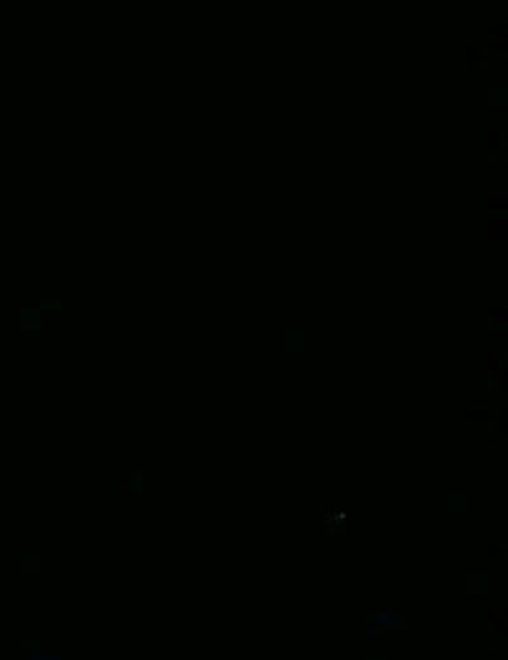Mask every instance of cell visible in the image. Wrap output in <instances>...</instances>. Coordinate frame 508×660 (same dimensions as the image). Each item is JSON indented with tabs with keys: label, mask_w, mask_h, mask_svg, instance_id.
<instances>
[{
	"label": "cell",
	"mask_w": 508,
	"mask_h": 660,
	"mask_svg": "<svg viewBox=\"0 0 508 660\" xmlns=\"http://www.w3.org/2000/svg\"><path fill=\"white\" fill-rule=\"evenodd\" d=\"M363 620H366V632L368 635L402 638L407 632V612L404 609H368Z\"/></svg>",
	"instance_id": "6da1fadb"
},
{
	"label": "cell",
	"mask_w": 508,
	"mask_h": 660,
	"mask_svg": "<svg viewBox=\"0 0 508 660\" xmlns=\"http://www.w3.org/2000/svg\"><path fill=\"white\" fill-rule=\"evenodd\" d=\"M508 115V86L493 84L488 86V120H503Z\"/></svg>",
	"instance_id": "7a4b0ae2"
},
{
	"label": "cell",
	"mask_w": 508,
	"mask_h": 660,
	"mask_svg": "<svg viewBox=\"0 0 508 660\" xmlns=\"http://www.w3.org/2000/svg\"><path fill=\"white\" fill-rule=\"evenodd\" d=\"M122 500L127 508H143V472L135 470L122 485Z\"/></svg>",
	"instance_id": "3957f363"
},
{
	"label": "cell",
	"mask_w": 508,
	"mask_h": 660,
	"mask_svg": "<svg viewBox=\"0 0 508 660\" xmlns=\"http://www.w3.org/2000/svg\"><path fill=\"white\" fill-rule=\"evenodd\" d=\"M447 523H468V493L452 490L447 493Z\"/></svg>",
	"instance_id": "277c9868"
},
{
	"label": "cell",
	"mask_w": 508,
	"mask_h": 660,
	"mask_svg": "<svg viewBox=\"0 0 508 660\" xmlns=\"http://www.w3.org/2000/svg\"><path fill=\"white\" fill-rule=\"evenodd\" d=\"M285 361H305V330H285Z\"/></svg>",
	"instance_id": "5b68a950"
},
{
	"label": "cell",
	"mask_w": 508,
	"mask_h": 660,
	"mask_svg": "<svg viewBox=\"0 0 508 660\" xmlns=\"http://www.w3.org/2000/svg\"><path fill=\"white\" fill-rule=\"evenodd\" d=\"M23 317L36 320V323H46V325H59L61 323V305H41L38 310H26Z\"/></svg>",
	"instance_id": "8992f818"
},
{
	"label": "cell",
	"mask_w": 508,
	"mask_h": 660,
	"mask_svg": "<svg viewBox=\"0 0 508 660\" xmlns=\"http://www.w3.org/2000/svg\"><path fill=\"white\" fill-rule=\"evenodd\" d=\"M488 632L496 638H508V609H493L488 615Z\"/></svg>",
	"instance_id": "52a82bcc"
},
{
	"label": "cell",
	"mask_w": 508,
	"mask_h": 660,
	"mask_svg": "<svg viewBox=\"0 0 508 660\" xmlns=\"http://www.w3.org/2000/svg\"><path fill=\"white\" fill-rule=\"evenodd\" d=\"M508 147L506 138H503V132L501 130H491V140H488V160L491 163H501L503 160V150Z\"/></svg>",
	"instance_id": "ba28073f"
},
{
	"label": "cell",
	"mask_w": 508,
	"mask_h": 660,
	"mask_svg": "<svg viewBox=\"0 0 508 660\" xmlns=\"http://www.w3.org/2000/svg\"><path fill=\"white\" fill-rule=\"evenodd\" d=\"M488 589H491L488 574H483V572H473V574H468V597L488 594Z\"/></svg>",
	"instance_id": "9c48e42d"
},
{
	"label": "cell",
	"mask_w": 508,
	"mask_h": 660,
	"mask_svg": "<svg viewBox=\"0 0 508 660\" xmlns=\"http://www.w3.org/2000/svg\"><path fill=\"white\" fill-rule=\"evenodd\" d=\"M488 386L493 389V391H506L508 383H506V366H488Z\"/></svg>",
	"instance_id": "30bf717a"
},
{
	"label": "cell",
	"mask_w": 508,
	"mask_h": 660,
	"mask_svg": "<svg viewBox=\"0 0 508 660\" xmlns=\"http://www.w3.org/2000/svg\"><path fill=\"white\" fill-rule=\"evenodd\" d=\"M488 38L493 41V43H503L508 38V23L506 20H493V23H488Z\"/></svg>",
	"instance_id": "8fae6325"
},
{
	"label": "cell",
	"mask_w": 508,
	"mask_h": 660,
	"mask_svg": "<svg viewBox=\"0 0 508 660\" xmlns=\"http://www.w3.org/2000/svg\"><path fill=\"white\" fill-rule=\"evenodd\" d=\"M485 551H488L491 559H498V561H503V564L508 561V543L506 541H491Z\"/></svg>",
	"instance_id": "7c38bea8"
},
{
	"label": "cell",
	"mask_w": 508,
	"mask_h": 660,
	"mask_svg": "<svg viewBox=\"0 0 508 660\" xmlns=\"http://www.w3.org/2000/svg\"><path fill=\"white\" fill-rule=\"evenodd\" d=\"M473 69H483V56H480V49L475 41L468 43V72H473Z\"/></svg>",
	"instance_id": "4fadbf2b"
},
{
	"label": "cell",
	"mask_w": 508,
	"mask_h": 660,
	"mask_svg": "<svg viewBox=\"0 0 508 660\" xmlns=\"http://www.w3.org/2000/svg\"><path fill=\"white\" fill-rule=\"evenodd\" d=\"M493 417H496V414H493ZM493 417H468V427L493 432Z\"/></svg>",
	"instance_id": "5bb4252c"
},
{
	"label": "cell",
	"mask_w": 508,
	"mask_h": 660,
	"mask_svg": "<svg viewBox=\"0 0 508 660\" xmlns=\"http://www.w3.org/2000/svg\"><path fill=\"white\" fill-rule=\"evenodd\" d=\"M506 305H498V307H488V323H506Z\"/></svg>",
	"instance_id": "9a60e30c"
},
{
	"label": "cell",
	"mask_w": 508,
	"mask_h": 660,
	"mask_svg": "<svg viewBox=\"0 0 508 660\" xmlns=\"http://www.w3.org/2000/svg\"><path fill=\"white\" fill-rule=\"evenodd\" d=\"M475 414H483V417H493L496 412H493V409H488L485 404H470V406H468V417H475Z\"/></svg>",
	"instance_id": "2e32d148"
},
{
	"label": "cell",
	"mask_w": 508,
	"mask_h": 660,
	"mask_svg": "<svg viewBox=\"0 0 508 660\" xmlns=\"http://www.w3.org/2000/svg\"><path fill=\"white\" fill-rule=\"evenodd\" d=\"M23 343H41L38 330H26V333H23Z\"/></svg>",
	"instance_id": "e0dca14e"
},
{
	"label": "cell",
	"mask_w": 508,
	"mask_h": 660,
	"mask_svg": "<svg viewBox=\"0 0 508 660\" xmlns=\"http://www.w3.org/2000/svg\"><path fill=\"white\" fill-rule=\"evenodd\" d=\"M366 660H386V650H366Z\"/></svg>",
	"instance_id": "ac0fdd59"
},
{
	"label": "cell",
	"mask_w": 508,
	"mask_h": 660,
	"mask_svg": "<svg viewBox=\"0 0 508 660\" xmlns=\"http://www.w3.org/2000/svg\"><path fill=\"white\" fill-rule=\"evenodd\" d=\"M468 604H488V594H480V597H468Z\"/></svg>",
	"instance_id": "d6986e66"
},
{
	"label": "cell",
	"mask_w": 508,
	"mask_h": 660,
	"mask_svg": "<svg viewBox=\"0 0 508 660\" xmlns=\"http://www.w3.org/2000/svg\"><path fill=\"white\" fill-rule=\"evenodd\" d=\"M33 660H61V655H56V653L54 655H36Z\"/></svg>",
	"instance_id": "ffe728a7"
}]
</instances>
